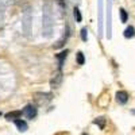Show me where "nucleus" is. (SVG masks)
<instances>
[{
  "instance_id": "obj_12",
  "label": "nucleus",
  "mask_w": 135,
  "mask_h": 135,
  "mask_svg": "<svg viewBox=\"0 0 135 135\" xmlns=\"http://www.w3.org/2000/svg\"><path fill=\"white\" fill-rule=\"evenodd\" d=\"M119 12H120V20H122V23H126V22H127V18H128V15H127V12H126V9H124V8H120Z\"/></svg>"
},
{
  "instance_id": "obj_8",
  "label": "nucleus",
  "mask_w": 135,
  "mask_h": 135,
  "mask_svg": "<svg viewBox=\"0 0 135 135\" xmlns=\"http://www.w3.org/2000/svg\"><path fill=\"white\" fill-rule=\"evenodd\" d=\"M15 124H16V127H18V130H19L20 132H25V131H27V128H28L27 123H26L25 120H20V119H16V120H15Z\"/></svg>"
},
{
  "instance_id": "obj_10",
  "label": "nucleus",
  "mask_w": 135,
  "mask_h": 135,
  "mask_svg": "<svg viewBox=\"0 0 135 135\" xmlns=\"http://www.w3.org/2000/svg\"><path fill=\"white\" fill-rule=\"evenodd\" d=\"M105 118H97V119H95L93 120V123H95V124H97L101 130H104V127H105Z\"/></svg>"
},
{
  "instance_id": "obj_17",
  "label": "nucleus",
  "mask_w": 135,
  "mask_h": 135,
  "mask_svg": "<svg viewBox=\"0 0 135 135\" xmlns=\"http://www.w3.org/2000/svg\"><path fill=\"white\" fill-rule=\"evenodd\" d=\"M83 135H86V134H83Z\"/></svg>"
},
{
  "instance_id": "obj_13",
  "label": "nucleus",
  "mask_w": 135,
  "mask_h": 135,
  "mask_svg": "<svg viewBox=\"0 0 135 135\" xmlns=\"http://www.w3.org/2000/svg\"><path fill=\"white\" fill-rule=\"evenodd\" d=\"M84 62H85L84 54H83L81 51H78V53H77V64H78V65H84Z\"/></svg>"
},
{
  "instance_id": "obj_15",
  "label": "nucleus",
  "mask_w": 135,
  "mask_h": 135,
  "mask_svg": "<svg viewBox=\"0 0 135 135\" xmlns=\"http://www.w3.org/2000/svg\"><path fill=\"white\" fill-rule=\"evenodd\" d=\"M81 39H83L84 42L88 39V30H86V27H84V28L81 30Z\"/></svg>"
},
{
  "instance_id": "obj_1",
  "label": "nucleus",
  "mask_w": 135,
  "mask_h": 135,
  "mask_svg": "<svg viewBox=\"0 0 135 135\" xmlns=\"http://www.w3.org/2000/svg\"><path fill=\"white\" fill-rule=\"evenodd\" d=\"M43 34L45 37H50L53 32V3L51 0H45L43 3Z\"/></svg>"
},
{
  "instance_id": "obj_9",
  "label": "nucleus",
  "mask_w": 135,
  "mask_h": 135,
  "mask_svg": "<svg viewBox=\"0 0 135 135\" xmlns=\"http://www.w3.org/2000/svg\"><path fill=\"white\" fill-rule=\"evenodd\" d=\"M123 35H124V38H132V37L135 35V28H134L132 26H128V27L124 30V34H123Z\"/></svg>"
},
{
  "instance_id": "obj_14",
  "label": "nucleus",
  "mask_w": 135,
  "mask_h": 135,
  "mask_svg": "<svg viewBox=\"0 0 135 135\" xmlns=\"http://www.w3.org/2000/svg\"><path fill=\"white\" fill-rule=\"evenodd\" d=\"M74 18H76V22H81V20H83L81 12H80V9H78L77 7L74 8Z\"/></svg>"
},
{
  "instance_id": "obj_3",
  "label": "nucleus",
  "mask_w": 135,
  "mask_h": 135,
  "mask_svg": "<svg viewBox=\"0 0 135 135\" xmlns=\"http://www.w3.org/2000/svg\"><path fill=\"white\" fill-rule=\"evenodd\" d=\"M23 115L27 118V119H34L37 116V112H38V109H37V107L35 105H32V104H28V105H26L25 108H23Z\"/></svg>"
},
{
  "instance_id": "obj_5",
  "label": "nucleus",
  "mask_w": 135,
  "mask_h": 135,
  "mask_svg": "<svg viewBox=\"0 0 135 135\" xmlns=\"http://www.w3.org/2000/svg\"><path fill=\"white\" fill-rule=\"evenodd\" d=\"M61 83H62V73H61V72H58L57 74H55V76L51 78V81H50V86H51L53 89H55V88H58V86L61 85Z\"/></svg>"
},
{
  "instance_id": "obj_4",
  "label": "nucleus",
  "mask_w": 135,
  "mask_h": 135,
  "mask_svg": "<svg viewBox=\"0 0 135 135\" xmlns=\"http://www.w3.org/2000/svg\"><path fill=\"white\" fill-rule=\"evenodd\" d=\"M51 93H35V101L38 104H46L51 100Z\"/></svg>"
},
{
  "instance_id": "obj_7",
  "label": "nucleus",
  "mask_w": 135,
  "mask_h": 135,
  "mask_svg": "<svg viewBox=\"0 0 135 135\" xmlns=\"http://www.w3.org/2000/svg\"><path fill=\"white\" fill-rule=\"evenodd\" d=\"M22 115H23V112H22V111H11V112H8V114H6V119L7 120H16Z\"/></svg>"
},
{
  "instance_id": "obj_18",
  "label": "nucleus",
  "mask_w": 135,
  "mask_h": 135,
  "mask_svg": "<svg viewBox=\"0 0 135 135\" xmlns=\"http://www.w3.org/2000/svg\"><path fill=\"white\" fill-rule=\"evenodd\" d=\"M0 115H2V114H0Z\"/></svg>"
},
{
  "instance_id": "obj_6",
  "label": "nucleus",
  "mask_w": 135,
  "mask_h": 135,
  "mask_svg": "<svg viewBox=\"0 0 135 135\" xmlns=\"http://www.w3.org/2000/svg\"><path fill=\"white\" fill-rule=\"evenodd\" d=\"M116 101L119 104H126L128 101V93L126 91H119L116 92Z\"/></svg>"
},
{
  "instance_id": "obj_11",
  "label": "nucleus",
  "mask_w": 135,
  "mask_h": 135,
  "mask_svg": "<svg viewBox=\"0 0 135 135\" xmlns=\"http://www.w3.org/2000/svg\"><path fill=\"white\" fill-rule=\"evenodd\" d=\"M68 53H69V50H64L62 53H60V54L57 55V58L60 60V70H61V68H62V62H64V60L66 58Z\"/></svg>"
},
{
  "instance_id": "obj_2",
  "label": "nucleus",
  "mask_w": 135,
  "mask_h": 135,
  "mask_svg": "<svg viewBox=\"0 0 135 135\" xmlns=\"http://www.w3.org/2000/svg\"><path fill=\"white\" fill-rule=\"evenodd\" d=\"M23 30H25V34L28 35L30 34V25H31V14H30V8H27L25 11V15H23Z\"/></svg>"
},
{
  "instance_id": "obj_16",
  "label": "nucleus",
  "mask_w": 135,
  "mask_h": 135,
  "mask_svg": "<svg viewBox=\"0 0 135 135\" xmlns=\"http://www.w3.org/2000/svg\"><path fill=\"white\" fill-rule=\"evenodd\" d=\"M131 114H134V115H135V109H132V111H131Z\"/></svg>"
}]
</instances>
